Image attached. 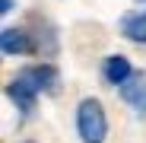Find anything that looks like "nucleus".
Segmentation results:
<instances>
[{
	"label": "nucleus",
	"instance_id": "nucleus-3",
	"mask_svg": "<svg viewBox=\"0 0 146 143\" xmlns=\"http://www.w3.org/2000/svg\"><path fill=\"white\" fill-rule=\"evenodd\" d=\"M7 95L16 102V108H19L22 114H29V111L35 108V99H38L35 86H32V83H26L22 76H13V80L7 83Z\"/></svg>",
	"mask_w": 146,
	"mask_h": 143
},
{
	"label": "nucleus",
	"instance_id": "nucleus-7",
	"mask_svg": "<svg viewBox=\"0 0 146 143\" xmlns=\"http://www.w3.org/2000/svg\"><path fill=\"white\" fill-rule=\"evenodd\" d=\"M121 95H124V102H130L133 108H143V102H146V83H143V73H133L124 86H121Z\"/></svg>",
	"mask_w": 146,
	"mask_h": 143
},
{
	"label": "nucleus",
	"instance_id": "nucleus-8",
	"mask_svg": "<svg viewBox=\"0 0 146 143\" xmlns=\"http://www.w3.org/2000/svg\"><path fill=\"white\" fill-rule=\"evenodd\" d=\"M13 10V0H0V13H10Z\"/></svg>",
	"mask_w": 146,
	"mask_h": 143
},
{
	"label": "nucleus",
	"instance_id": "nucleus-4",
	"mask_svg": "<svg viewBox=\"0 0 146 143\" xmlns=\"http://www.w3.org/2000/svg\"><path fill=\"white\" fill-rule=\"evenodd\" d=\"M0 48H3V54L13 57V54H29L32 51V38L22 32V29H3V35H0Z\"/></svg>",
	"mask_w": 146,
	"mask_h": 143
},
{
	"label": "nucleus",
	"instance_id": "nucleus-2",
	"mask_svg": "<svg viewBox=\"0 0 146 143\" xmlns=\"http://www.w3.org/2000/svg\"><path fill=\"white\" fill-rule=\"evenodd\" d=\"M26 83L35 86V92H57V83H60V73L51 67V64H35V67H26L19 73Z\"/></svg>",
	"mask_w": 146,
	"mask_h": 143
},
{
	"label": "nucleus",
	"instance_id": "nucleus-1",
	"mask_svg": "<svg viewBox=\"0 0 146 143\" xmlns=\"http://www.w3.org/2000/svg\"><path fill=\"white\" fill-rule=\"evenodd\" d=\"M76 130L83 143H105L108 134V118L99 99H83L76 108Z\"/></svg>",
	"mask_w": 146,
	"mask_h": 143
},
{
	"label": "nucleus",
	"instance_id": "nucleus-6",
	"mask_svg": "<svg viewBox=\"0 0 146 143\" xmlns=\"http://www.w3.org/2000/svg\"><path fill=\"white\" fill-rule=\"evenodd\" d=\"M121 35L137 45H146V10H133L121 19Z\"/></svg>",
	"mask_w": 146,
	"mask_h": 143
},
{
	"label": "nucleus",
	"instance_id": "nucleus-5",
	"mask_svg": "<svg viewBox=\"0 0 146 143\" xmlns=\"http://www.w3.org/2000/svg\"><path fill=\"white\" fill-rule=\"evenodd\" d=\"M130 76H133V67H130V61H127L124 54L105 57V80H108L111 86H124Z\"/></svg>",
	"mask_w": 146,
	"mask_h": 143
}]
</instances>
